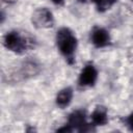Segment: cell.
Instances as JSON below:
<instances>
[{
	"mask_svg": "<svg viewBox=\"0 0 133 133\" xmlns=\"http://www.w3.org/2000/svg\"><path fill=\"white\" fill-rule=\"evenodd\" d=\"M35 41L27 32L9 31L3 38V45L9 51L18 54H23L28 50L34 48Z\"/></svg>",
	"mask_w": 133,
	"mask_h": 133,
	"instance_id": "obj_1",
	"label": "cell"
},
{
	"mask_svg": "<svg viewBox=\"0 0 133 133\" xmlns=\"http://www.w3.org/2000/svg\"><path fill=\"white\" fill-rule=\"evenodd\" d=\"M56 44L60 53L65 57L70 64H73L75 59V51L77 48V37L73 31L66 27L60 28L56 33Z\"/></svg>",
	"mask_w": 133,
	"mask_h": 133,
	"instance_id": "obj_2",
	"label": "cell"
},
{
	"mask_svg": "<svg viewBox=\"0 0 133 133\" xmlns=\"http://www.w3.org/2000/svg\"><path fill=\"white\" fill-rule=\"evenodd\" d=\"M31 22L35 28L38 29L50 28L54 24L53 14L47 7L37 8L36 10H34V12L31 16Z\"/></svg>",
	"mask_w": 133,
	"mask_h": 133,
	"instance_id": "obj_3",
	"label": "cell"
},
{
	"mask_svg": "<svg viewBox=\"0 0 133 133\" xmlns=\"http://www.w3.org/2000/svg\"><path fill=\"white\" fill-rule=\"evenodd\" d=\"M68 125L73 129L79 132H88L91 131L92 128L89 124L86 123L85 112L83 110H75L73 111L68 118Z\"/></svg>",
	"mask_w": 133,
	"mask_h": 133,
	"instance_id": "obj_4",
	"label": "cell"
},
{
	"mask_svg": "<svg viewBox=\"0 0 133 133\" xmlns=\"http://www.w3.org/2000/svg\"><path fill=\"white\" fill-rule=\"evenodd\" d=\"M97 78H98L97 69L95 68L94 64L88 63L82 69L79 75V84L81 86H92L95 85Z\"/></svg>",
	"mask_w": 133,
	"mask_h": 133,
	"instance_id": "obj_5",
	"label": "cell"
},
{
	"mask_svg": "<svg viewBox=\"0 0 133 133\" xmlns=\"http://www.w3.org/2000/svg\"><path fill=\"white\" fill-rule=\"evenodd\" d=\"M90 39H91V43L95 47L103 48V47H106L109 45L110 35L106 29L97 27L92 30L91 35H90Z\"/></svg>",
	"mask_w": 133,
	"mask_h": 133,
	"instance_id": "obj_6",
	"label": "cell"
},
{
	"mask_svg": "<svg viewBox=\"0 0 133 133\" xmlns=\"http://www.w3.org/2000/svg\"><path fill=\"white\" fill-rule=\"evenodd\" d=\"M39 71V66L34 61H26L21 65V69L17 73V80L27 79L34 75H36Z\"/></svg>",
	"mask_w": 133,
	"mask_h": 133,
	"instance_id": "obj_7",
	"label": "cell"
},
{
	"mask_svg": "<svg viewBox=\"0 0 133 133\" xmlns=\"http://www.w3.org/2000/svg\"><path fill=\"white\" fill-rule=\"evenodd\" d=\"M91 123L94 126H104L108 122V115H107V109L103 106H97L95 110L92 111L91 115Z\"/></svg>",
	"mask_w": 133,
	"mask_h": 133,
	"instance_id": "obj_8",
	"label": "cell"
},
{
	"mask_svg": "<svg viewBox=\"0 0 133 133\" xmlns=\"http://www.w3.org/2000/svg\"><path fill=\"white\" fill-rule=\"evenodd\" d=\"M73 99V89L71 87H64L58 91L56 96V104L60 108H64L70 105Z\"/></svg>",
	"mask_w": 133,
	"mask_h": 133,
	"instance_id": "obj_9",
	"label": "cell"
},
{
	"mask_svg": "<svg viewBox=\"0 0 133 133\" xmlns=\"http://www.w3.org/2000/svg\"><path fill=\"white\" fill-rule=\"evenodd\" d=\"M94 2L96 4L98 11L104 12V11L108 10L109 8H111L113 6V4L116 2V0H94Z\"/></svg>",
	"mask_w": 133,
	"mask_h": 133,
	"instance_id": "obj_10",
	"label": "cell"
},
{
	"mask_svg": "<svg viewBox=\"0 0 133 133\" xmlns=\"http://www.w3.org/2000/svg\"><path fill=\"white\" fill-rule=\"evenodd\" d=\"M126 123H127V125H128V127L130 128V130H132L133 131V112L126 118Z\"/></svg>",
	"mask_w": 133,
	"mask_h": 133,
	"instance_id": "obj_11",
	"label": "cell"
},
{
	"mask_svg": "<svg viewBox=\"0 0 133 133\" xmlns=\"http://www.w3.org/2000/svg\"><path fill=\"white\" fill-rule=\"evenodd\" d=\"M51 1H52L54 4H57V5H61V4L63 3V1H64V0H51Z\"/></svg>",
	"mask_w": 133,
	"mask_h": 133,
	"instance_id": "obj_12",
	"label": "cell"
},
{
	"mask_svg": "<svg viewBox=\"0 0 133 133\" xmlns=\"http://www.w3.org/2000/svg\"><path fill=\"white\" fill-rule=\"evenodd\" d=\"M17 0H3V2H5V3H14Z\"/></svg>",
	"mask_w": 133,
	"mask_h": 133,
	"instance_id": "obj_13",
	"label": "cell"
},
{
	"mask_svg": "<svg viewBox=\"0 0 133 133\" xmlns=\"http://www.w3.org/2000/svg\"><path fill=\"white\" fill-rule=\"evenodd\" d=\"M79 2H87V1H92L94 2V0H78Z\"/></svg>",
	"mask_w": 133,
	"mask_h": 133,
	"instance_id": "obj_14",
	"label": "cell"
},
{
	"mask_svg": "<svg viewBox=\"0 0 133 133\" xmlns=\"http://www.w3.org/2000/svg\"><path fill=\"white\" fill-rule=\"evenodd\" d=\"M132 1H133V0H132Z\"/></svg>",
	"mask_w": 133,
	"mask_h": 133,
	"instance_id": "obj_15",
	"label": "cell"
}]
</instances>
